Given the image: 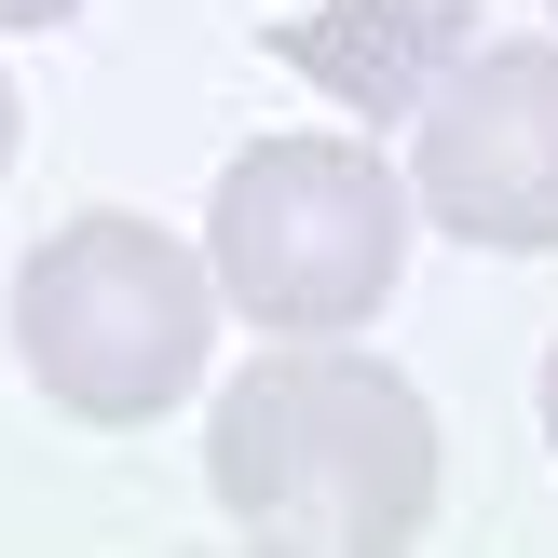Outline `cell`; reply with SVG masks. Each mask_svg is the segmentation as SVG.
Segmentation results:
<instances>
[{
    "label": "cell",
    "instance_id": "7a4b0ae2",
    "mask_svg": "<svg viewBox=\"0 0 558 558\" xmlns=\"http://www.w3.org/2000/svg\"><path fill=\"white\" fill-rule=\"evenodd\" d=\"M218 259H191L163 218H69L14 259V368L69 423H163L205 381Z\"/></svg>",
    "mask_w": 558,
    "mask_h": 558
},
{
    "label": "cell",
    "instance_id": "9c48e42d",
    "mask_svg": "<svg viewBox=\"0 0 558 558\" xmlns=\"http://www.w3.org/2000/svg\"><path fill=\"white\" fill-rule=\"evenodd\" d=\"M545 14H558V0H545Z\"/></svg>",
    "mask_w": 558,
    "mask_h": 558
},
{
    "label": "cell",
    "instance_id": "52a82bcc",
    "mask_svg": "<svg viewBox=\"0 0 558 558\" xmlns=\"http://www.w3.org/2000/svg\"><path fill=\"white\" fill-rule=\"evenodd\" d=\"M0 178H14V69H0Z\"/></svg>",
    "mask_w": 558,
    "mask_h": 558
},
{
    "label": "cell",
    "instance_id": "5b68a950",
    "mask_svg": "<svg viewBox=\"0 0 558 558\" xmlns=\"http://www.w3.org/2000/svg\"><path fill=\"white\" fill-rule=\"evenodd\" d=\"M314 96H341L354 123H423V96L477 54V14L463 0H327V14H287L272 27Z\"/></svg>",
    "mask_w": 558,
    "mask_h": 558
},
{
    "label": "cell",
    "instance_id": "6da1fadb",
    "mask_svg": "<svg viewBox=\"0 0 558 558\" xmlns=\"http://www.w3.org/2000/svg\"><path fill=\"white\" fill-rule=\"evenodd\" d=\"M205 490L272 558H381L436 518V409L423 381L368 368V354L287 341L232 368L205 423Z\"/></svg>",
    "mask_w": 558,
    "mask_h": 558
},
{
    "label": "cell",
    "instance_id": "3957f363",
    "mask_svg": "<svg viewBox=\"0 0 558 558\" xmlns=\"http://www.w3.org/2000/svg\"><path fill=\"white\" fill-rule=\"evenodd\" d=\"M205 259H218V300L245 327L327 341V327H368L396 300L409 205L341 136H259V150H232V178L205 205Z\"/></svg>",
    "mask_w": 558,
    "mask_h": 558
},
{
    "label": "cell",
    "instance_id": "ba28073f",
    "mask_svg": "<svg viewBox=\"0 0 558 558\" xmlns=\"http://www.w3.org/2000/svg\"><path fill=\"white\" fill-rule=\"evenodd\" d=\"M545 436H558V354H545Z\"/></svg>",
    "mask_w": 558,
    "mask_h": 558
},
{
    "label": "cell",
    "instance_id": "277c9868",
    "mask_svg": "<svg viewBox=\"0 0 558 558\" xmlns=\"http://www.w3.org/2000/svg\"><path fill=\"white\" fill-rule=\"evenodd\" d=\"M423 218L450 245H505L545 259L558 245V41H477L423 96Z\"/></svg>",
    "mask_w": 558,
    "mask_h": 558
},
{
    "label": "cell",
    "instance_id": "8992f818",
    "mask_svg": "<svg viewBox=\"0 0 558 558\" xmlns=\"http://www.w3.org/2000/svg\"><path fill=\"white\" fill-rule=\"evenodd\" d=\"M82 0H0V41H14V27H69Z\"/></svg>",
    "mask_w": 558,
    "mask_h": 558
}]
</instances>
